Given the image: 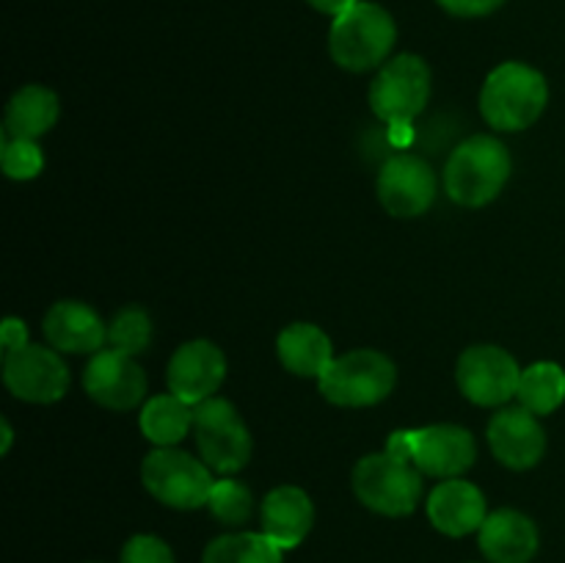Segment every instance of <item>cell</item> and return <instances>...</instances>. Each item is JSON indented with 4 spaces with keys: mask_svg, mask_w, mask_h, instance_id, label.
I'll use <instances>...</instances> for the list:
<instances>
[{
    "mask_svg": "<svg viewBox=\"0 0 565 563\" xmlns=\"http://www.w3.org/2000/svg\"><path fill=\"white\" fill-rule=\"evenodd\" d=\"M550 103V83L535 66L505 61L486 77L480 114L494 130L519 132L533 127Z\"/></svg>",
    "mask_w": 565,
    "mask_h": 563,
    "instance_id": "obj_1",
    "label": "cell"
},
{
    "mask_svg": "<svg viewBox=\"0 0 565 563\" xmlns=\"http://www.w3.org/2000/svg\"><path fill=\"white\" fill-rule=\"evenodd\" d=\"M513 160L494 136H472L452 149L445 166V191L461 208L494 202L511 180Z\"/></svg>",
    "mask_w": 565,
    "mask_h": 563,
    "instance_id": "obj_2",
    "label": "cell"
},
{
    "mask_svg": "<svg viewBox=\"0 0 565 563\" xmlns=\"http://www.w3.org/2000/svg\"><path fill=\"white\" fill-rule=\"evenodd\" d=\"M397 42L395 17L379 3L359 0L345 14L334 17L329 31V53L348 72H367L390 61Z\"/></svg>",
    "mask_w": 565,
    "mask_h": 563,
    "instance_id": "obj_3",
    "label": "cell"
},
{
    "mask_svg": "<svg viewBox=\"0 0 565 563\" xmlns=\"http://www.w3.org/2000/svg\"><path fill=\"white\" fill-rule=\"evenodd\" d=\"M397 384V368L386 353L373 348L334 357L318 379L320 395L342 408H364L386 401Z\"/></svg>",
    "mask_w": 565,
    "mask_h": 563,
    "instance_id": "obj_4",
    "label": "cell"
},
{
    "mask_svg": "<svg viewBox=\"0 0 565 563\" xmlns=\"http://www.w3.org/2000/svg\"><path fill=\"white\" fill-rule=\"evenodd\" d=\"M353 495L381 517H408L423 497V472L392 453H370L353 467Z\"/></svg>",
    "mask_w": 565,
    "mask_h": 563,
    "instance_id": "obj_5",
    "label": "cell"
},
{
    "mask_svg": "<svg viewBox=\"0 0 565 563\" xmlns=\"http://www.w3.org/2000/svg\"><path fill=\"white\" fill-rule=\"evenodd\" d=\"M143 489L163 506L177 511H196L207 506L213 491V469L177 447H154L141 464Z\"/></svg>",
    "mask_w": 565,
    "mask_h": 563,
    "instance_id": "obj_6",
    "label": "cell"
},
{
    "mask_svg": "<svg viewBox=\"0 0 565 563\" xmlns=\"http://www.w3.org/2000/svg\"><path fill=\"white\" fill-rule=\"evenodd\" d=\"M430 99V70L425 59L401 53L379 66L370 86V108L392 127H408Z\"/></svg>",
    "mask_w": 565,
    "mask_h": 563,
    "instance_id": "obj_7",
    "label": "cell"
},
{
    "mask_svg": "<svg viewBox=\"0 0 565 563\" xmlns=\"http://www.w3.org/2000/svg\"><path fill=\"white\" fill-rule=\"evenodd\" d=\"M193 439L199 456L213 472L235 475L252 458V434L246 423L224 397H210L193 412Z\"/></svg>",
    "mask_w": 565,
    "mask_h": 563,
    "instance_id": "obj_8",
    "label": "cell"
},
{
    "mask_svg": "<svg viewBox=\"0 0 565 563\" xmlns=\"http://www.w3.org/2000/svg\"><path fill=\"white\" fill-rule=\"evenodd\" d=\"M522 368L500 346H472L458 357V390L475 406H505L516 397Z\"/></svg>",
    "mask_w": 565,
    "mask_h": 563,
    "instance_id": "obj_9",
    "label": "cell"
},
{
    "mask_svg": "<svg viewBox=\"0 0 565 563\" xmlns=\"http://www.w3.org/2000/svg\"><path fill=\"white\" fill-rule=\"evenodd\" d=\"M3 384L14 397L28 403H55L66 395L70 370L55 348L22 346L6 353Z\"/></svg>",
    "mask_w": 565,
    "mask_h": 563,
    "instance_id": "obj_10",
    "label": "cell"
},
{
    "mask_svg": "<svg viewBox=\"0 0 565 563\" xmlns=\"http://www.w3.org/2000/svg\"><path fill=\"white\" fill-rule=\"evenodd\" d=\"M379 202L395 219H417L428 213L439 193V180L428 160L417 155H395L379 171Z\"/></svg>",
    "mask_w": 565,
    "mask_h": 563,
    "instance_id": "obj_11",
    "label": "cell"
},
{
    "mask_svg": "<svg viewBox=\"0 0 565 563\" xmlns=\"http://www.w3.org/2000/svg\"><path fill=\"white\" fill-rule=\"evenodd\" d=\"M83 390L99 406L130 412L147 397V373L130 353L103 348L92 353L83 370Z\"/></svg>",
    "mask_w": 565,
    "mask_h": 563,
    "instance_id": "obj_12",
    "label": "cell"
},
{
    "mask_svg": "<svg viewBox=\"0 0 565 563\" xmlns=\"http://www.w3.org/2000/svg\"><path fill=\"white\" fill-rule=\"evenodd\" d=\"M408 458L430 478H461L478 458V445L461 425H425L408 431Z\"/></svg>",
    "mask_w": 565,
    "mask_h": 563,
    "instance_id": "obj_13",
    "label": "cell"
},
{
    "mask_svg": "<svg viewBox=\"0 0 565 563\" xmlns=\"http://www.w3.org/2000/svg\"><path fill=\"white\" fill-rule=\"evenodd\" d=\"M226 379V357L215 342L210 340H191L180 346L171 357L166 381L169 392L188 401L191 406L215 397Z\"/></svg>",
    "mask_w": 565,
    "mask_h": 563,
    "instance_id": "obj_14",
    "label": "cell"
},
{
    "mask_svg": "<svg viewBox=\"0 0 565 563\" xmlns=\"http://www.w3.org/2000/svg\"><path fill=\"white\" fill-rule=\"evenodd\" d=\"M489 447L508 469H533L546 453V431L524 406H505L489 419Z\"/></svg>",
    "mask_w": 565,
    "mask_h": 563,
    "instance_id": "obj_15",
    "label": "cell"
},
{
    "mask_svg": "<svg viewBox=\"0 0 565 563\" xmlns=\"http://www.w3.org/2000/svg\"><path fill=\"white\" fill-rule=\"evenodd\" d=\"M489 517L486 495L475 484L463 478H447L430 491L428 519L439 533L450 539L478 533L480 524Z\"/></svg>",
    "mask_w": 565,
    "mask_h": 563,
    "instance_id": "obj_16",
    "label": "cell"
},
{
    "mask_svg": "<svg viewBox=\"0 0 565 563\" xmlns=\"http://www.w3.org/2000/svg\"><path fill=\"white\" fill-rule=\"evenodd\" d=\"M478 544L489 563H530L539 555L541 535L527 513L500 508L480 524Z\"/></svg>",
    "mask_w": 565,
    "mask_h": 563,
    "instance_id": "obj_17",
    "label": "cell"
},
{
    "mask_svg": "<svg viewBox=\"0 0 565 563\" xmlns=\"http://www.w3.org/2000/svg\"><path fill=\"white\" fill-rule=\"evenodd\" d=\"M44 337L61 353H97L108 342V323L83 301H58L44 315Z\"/></svg>",
    "mask_w": 565,
    "mask_h": 563,
    "instance_id": "obj_18",
    "label": "cell"
},
{
    "mask_svg": "<svg viewBox=\"0 0 565 563\" xmlns=\"http://www.w3.org/2000/svg\"><path fill=\"white\" fill-rule=\"evenodd\" d=\"M315 524L312 497L301 486H276L263 500V533L281 550H296Z\"/></svg>",
    "mask_w": 565,
    "mask_h": 563,
    "instance_id": "obj_19",
    "label": "cell"
},
{
    "mask_svg": "<svg viewBox=\"0 0 565 563\" xmlns=\"http://www.w3.org/2000/svg\"><path fill=\"white\" fill-rule=\"evenodd\" d=\"M276 353L285 370L301 379H320L334 362V342L320 326L290 323L276 340Z\"/></svg>",
    "mask_w": 565,
    "mask_h": 563,
    "instance_id": "obj_20",
    "label": "cell"
},
{
    "mask_svg": "<svg viewBox=\"0 0 565 563\" xmlns=\"http://www.w3.org/2000/svg\"><path fill=\"white\" fill-rule=\"evenodd\" d=\"M61 116V103L55 97V92H50L47 86H22L17 88L14 97L6 105V119H3V132L11 138H28V141H36L44 132H50L55 127Z\"/></svg>",
    "mask_w": 565,
    "mask_h": 563,
    "instance_id": "obj_21",
    "label": "cell"
},
{
    "mask_svg": "<svg viewBox=\"0 0 565 563\" xmlns=\"http://www.w3.org/2000/svg\"><path fill=\"white\" fill-rule=\"evenodd\" d=\"M193 412H196V406L177 397L174 392L149 397L141 408V419H138L141 434L154 447L180 445L188 434H193Z\"/></svg>",
    "mask_w": 565,
    "mask_h": 563,
    "instance_id": "obj_22",
    "label": "cell"
},
{
    "mask_svg": "<svg viewBox=\"0 0 565 563\" xmlns=\"http://www.w3.org/2000/svg\"><path fill=\"white\" fill-rule=\"evenodd\" d=\"M519 406L527 412L552 414L563 406L565 401V370L557 362H535L522 370L519 379Z\"/></svg>",
    "mask_w": 565,
    "mask_h": 563,
    "instance_id": "obj_23",
    "label": "cell"
},
{
    "mask_svg": "<svg viewBox=\"0 0 565 563\" xmlns=\"http://www.w3.org/2000/svg\"><path fill=\"white\" fill-rule=\"evenodd\" d=\"M281 552L265 533H226L204 546L202 563H281Z\"/></svg>",
    "mask_w": 565,
    "mask_h": 563,
    "instance_id": "obj_24",
    "label": "cell"
},
{
    "mask_svg": "<svg viewBox=\"0 0 565 563\" xmlns=\"http://www.w3.org/2000/svg\"><path fill=\"white\" fill-rule=\"evenodd\" d=\"M108 342L110 348L130 353V357L147 351L149 342H152V320H149L147 309L132 307V304L119 309L108 323Z\"/></svg>",
    "mask_w": 565,
    "mask_h": 563,
    "instance_id": "obj_25",
    "label": "cell"
},
{
    "mask_svg": "<svg viewBox=\"0 0 565 563\" xmlns=\"http://www.w3.org/2000/svg\"><path fill=\"white\" fill-rule=\"evenodd\" d=\"M210 513L224 524H246L254 513V497L248 486L235 478H221L213 484L207 500Z\"/></svg>",
    "mask_w": 565,
    "mask_h": 563,
    "instance_id": "obj_26",
    "label": "cell"
},
{
    "mask_svg": "<svg viewBox=\"0 0 565 563\" xmlns=\"http://www.w3.org/2000/svg\"><path fill=\"white\" fill-rule=\"evenodd\" d=\"M0 163L9 180H33L44 169V152L36 141L28 138H11L3 132V147H0Z\"/></svg>",
    "mask_w": 565,
    "mask_h": 563,
    "instance_id": "obj_27",
    "label": "cell"
},
{
    "mask_svg": "<svg viewBox=\"0 0 565 563\" xmlns=\"http://www.w3.org/2000/svg\"><path fill=\"white\" fill-rule=\"evenodd\" d=\"M119 563H177L174 552L166 544L163 539L149 533H138L132 539H127V544L121 546Z\"/></svg>",
    "mask_w": 565,
    "mask_h": 563,
    "instance_id": "obj_28",
    "label": "cell"
},
{
    "mask_svg": "<svg viewBox=\"0 0 565 563\" xmlns=\"http://www.w3.org/2000/svg\"><path fill=\"white\" fill-rule=\"evenodd\" d=\"M447 14L463 17V20H478L500 11L508 0H436Z\"/></svg>",
    "mask_w": 565,
    "mask_h": 563,
    "instance_id": "obj_29",
    "label": "cell"
},
{
    "mask_svg": "<svg viewBox=\"0 0 565 563\" xmlns=\"http://www.w3.org/2000/svg\"><path fill=\"white\" fill-rule=\"evenodd\" d=\"M0 342H3V351L11 353L17 348L28 346V329L20 318H6L3 331H0Z\"/></svg>",
    "mask_w": 565,
    "mask_h": 563,
    "instance_id": "obj_30",
    "label": "cell"
},
{
    "mask_svg": "<svg viewBox=\"0 0 565 563\" xmlns=\"http://www.w3.org/2000/svg\"><path fill=\"white\" fill-rule=\"evenodd\" d=\"M307 3L312 6L315 11H320V14L340 17V14H345L348 9H353L359 0H307Z\"/></svg>",
    "mask_w": 565,
    "mask_h": 563,
    "instance_id": "obj_31",
    "label": "cell"
},
{
    "mask_svg": "<svg viewBox=\"0 0 565 563\" xmlns=\"http://www.w3.org/2000/svg\"><path fill=\"white\" fill-rule=\"evenodd\" d=\"M0 428H3V445H0V453H9V447H11V425H9V419H0Z\"/></svg>",
    "mask_w": 565,
    "mask_h": 563,
    "instance_id": "obj_32",
    "label": "cell"
}]
</instances>
